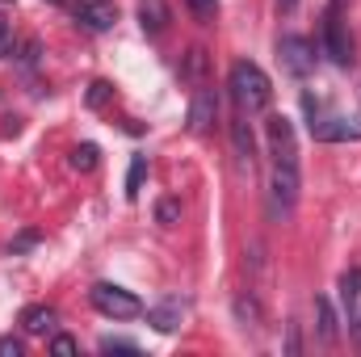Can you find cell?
<instances>
[{"instance_id":"obj_1","label":"cell","mask_w":361,"mask_h":357,"mask_svg":"<svg viewBox=\"0 0 361 357\" xmlns=\"http://www.w3.org/2000/svg\"><path fill=\"white\" fill-rule=\"evenodd\" d=\"M231 97H235V105L244 114H265L269 101H273V85L252 59H240L231 68Z\"/></svg>"},{"instance_id":"obj_2","label":"cell","mask_w":361,"mask_h":357,"mask_svg":"<svg viewBox=\"0 0 361 357\" xmlns=\"http://www.w3.org/2000/svg\"><path fill=\"white\" fill-rule=\"evenodd\" d=\"M92 307L101 311V315H109V320H135L139 311H143V303L130 294V290H122V286H114V282H97L89 290Z\"/></svg>"},{"instance_id":"obj_3","label":"cell","mask_w":361,"mask_h":357,"mask_svg":"<svg viewBox=\"0 0 361 357\" xmlns=\"http://www.w3.org/2000/svg\"><path fill=\"white\" fill-rule=\"evenodd\" d=\"M298 189H302V181H298V164L277 160V164H273V173H269V210L277 214V219H286V214L294 210Z\"/></svg>"},{"instance_id":"obj_4","label":"cell","mask_w":361,"mask_h":357,"mask_svg":"<svg viewBox=\"0 0 361 357\" xmlns=\"http://www.w3.org/2000/svg\"><path fill=\"white\" fill-rule=\"evenodd\" d=\"M277 59H281V68L290 72V76H298V80H307L311 72H315V42L311 38H302V34H286L281 42H277Z\"/></svg>"},{"instance_id":"obj_5","label":"cell","mask_w":361,"mask_h":357,"mask_svg":"<svg viewBox=\"0 0 361 357\" xmlns=\"http://www.w3.org/2000/svg\"><path fill=\"white\" fill-rule=\"evenodd\" d=\"M324 55H328L336 68H349V63L357 59V55H353V38H349L341 13H328V17H324Z\"/></svg>"},{"instance_id":"obj_6","label":"cell","mask_w":361,"mask_h":357,"mask_svg":"<svg viewBox=\"0 0 361 357\" xmlns=\"http://www.w3.org/2000/svg\"><path fill=\"white\" fill-rule=\"evenodd\" d=\"M214 122H219V92L210 89V85H197L193 101H189V131L206 135Z\"/></svg>"},{"instance_id":"obj_7","label":"cell","mask_w":361,"mask_h":357,"mask_svg":"<svg viewBox=\"0 0 361 357\" xmlns=\"http://www.w3.org/2000/svg\"><path fill=\"white\" fill-rule=\"evenodd\" d=\"M311 135H315V143H357L361 122H349V118L328 114V118H319V122L311 126Z\"/></svg>"},{"instance_id":"obj_8","label":"cell","mask_w":361,"mask_h":357,"mask_svg":"<svg viewBox=\"0 0 361 357\" xmlns=\"http://www.w3.org/2000/svg\"><path fill=\"white\" fill-rule=\"evenodd\" d=\"M76 21L92 30V34H105V30H114V21H118V8L109 4V0H80L76 4Z\"/></svg>"},{"instance_id":"obj_9","label":"cell","mask_w":361,"mask_h":357,"mask_svg":"<svg viewBox=\"0 0 361 357\" xmlns=\"http://www.w3.org/2000/svg\"><path fill=\"white\" fill-rule=\"evenodd\" d=\"M269 143H273V156H277V160L294 164L298 147H294V122H290L286 114H273L269 118Z\"/></svg>"},{"instance_id":"obj_10","label":"cell","mask_w":361,"mask_h":357,"mask_svg":"<svg viewBox=\"0 0 361 357\" xmlns=\"http://www.w3.org/2000/svg\"><path fill=\"white\" fill-rule=\"evenodd\" d=\"M55 324H59V315H55V307H47V303L21 311V332H25V337H55Z\"/></svg>"},{"instance_id":"obj_11","label":"cell","mask_w":361,"mask_h":357,"mask_svg":"<svg viewBox=\"0 0 361 357\" xmlns=\"http://www.w3.org/2000/svg\"><path fill=\"white\" fill-rule=\"evenodd\" d=\"M180 315H185V303H180V298H164V303L147 307V324H152L156 332H177Z\"/></svg>"},{"instance_id":"obj_12","label":"cell","mask_w":361,"mask_h":357,"mask_svg":"<svg viewBox=\"0 0 361 357\" xmlns=\"http://www.w3.org/2000/svg\"><path fill=\"white\" fill-rule=\"evenodd\" d=\"M169 21H173L169 0H143V4H139V25H143V34H164Z\"/></svg>"},{"instance_id":"obj_13","label":"cell","mask_w":361,"mask_h":357,"mask_svg":"<svg viewBox=\"0 0 361 357\" xmlns=\"http://www.w3.org/2000/svg\"><path fill=\"white\" fill-rule=\"evenodd\" d=\"M206 72H210V51L206 47H189L185 59H180V80L185 85H206Z\"/></svg>"},{"instance_id":"obj_14","label":"cell","mask_w":361,"mask_h":357,"mask_svg":"<svg viewBox=\"0 0 361 357\" xmlns=\"http://www.w3.org/2000/svg\"><path fill=\"white\" fill-rule=\"evenodd\" d=\"M231 147H235V160H240V164H252V160H257V139H252L248 118L231 122Z\"/></svg>"},{"instance_id":"obj_15","label":"cell","mask_w":361,"mask_h":357,"mask_svg":"<svg viewBox=\"0 0 361 357\" xmlns=\"http://www.w3.org/2000/svg\"><path fill=\"white\" fill-rule=\"evenodd\" d=\"M315 328H319V341L324 345H336L341 328H336V311H332V303L324 294H315Z\"/></svg>"},{"instance_id":"obj_16","label":"cell","mask_w":361,"mask_h":357,"mask_svg":"<svg viewBox=\"0 0 361 357\" xmlns=\"http://www.w3.org/2000/svg\"><path fill=\"white\" fill-rule=\"evenodd\" d=\"M261 315H265V307H261V298H257L252 290H244V294L235 298V320H240L244 328H257V324H261Z\"/></svg>"},{"instance_id":"obj_17","label":"cell","mask_w":361,"mask_h":357,"mask_svg":"<svg viewBox=\"0 0 361 357\" xmlns=\"http://www.w3.org/2000/svg\"><path fill=\"white\" fill-rule=\"evenodd\" d=\"M68 164H72L76 173H92V169L101 164V147H97V143H76L72 156H68Z\"/></svg>"},{"instance_id":"obj_18","label":"cell","mask_w":361,"mask_h":357,"mask_svg":"<svg viewBox=\"0 0 361 357\" xmlns=\"http://www.w3.org/2000/svg\"><path fill=\"white\" fill-rule=\"evenodd\" d=\"M143 177H147V156H130V173H126V198H130V202L139 198Z\"/></svg>"},{"instance_id":"obj_19","label":"cell","mask_w":361,"mask_h":357,"mask_svg":"<svg viewBox=\"0 0 361 357\" xmlns=\"http://www.w3.org/2000/svg\"><path fill=\"white\" fill-rule=\"evenodd\" d=\"M341 298L349 303V311L361 307V269H349V273L341 277Z\"/></svg>"},{"instance_id":"obj_20","label":"cell","mask_w":361,"mask_h":357,"mask_svg":"<svg viewBox=\"0 0 361 357\" xmlns=\"http://www.w3.org/2000/svg\"><path fill=\"white\" fill-rule=\"evenodd\" d=\"M156 223H160V227H177L180 223V202L177 198H160V202H156Z\"/></svg>"},{"instance_id":"obj_21","label":"cell","mask_w":361,"mask_h":357,"mask_svg":"<svg viewBox=\"0 0 361 357\" xmlns=\"http://www.w3.org/2000/svg\"><path fill=\"white\" fill-rule=\"evenodd\" d=\"M109 97H114V85H109V80H92L89 92H85V105H89V109H105Z\"/></svg>"},{"instance_id":"obj_22","label":"cell","mask_w":361,"mask_h":357,"mask_svg":"<svg viewBox=\"0 0 361 357\" xmlns=\"http://www.w3.org/2000/svg\"><path fill=\"white\" fill-rule=\"evenodd\" d=\"M38 59H42V42H38V38L17 42V63H21V68H38Z\"/></svg>"},{"instance_id":"obj_23","label":"cell","mask_w":361,"mask_h":357,"mask_svg":"<svg viewBox=\"0 0 361 357\" xmlns=\"http://www.w3.org/2000/svg\"><path fill=\"white\" fill-rule=\"evenodd\" d=\"M101 353H139V345L126 337H101Z\"/></svg>"},{"instance_id":"obj_24","label":"cell","mask_w":361,"mask_h":357,"mask_svg":"<svg viewBox=\"0 0 361 357\" xmlns=\"http://www.w3.org/2000/svg\"><path fill=\"white\" fill-rule=\"evenodd\" d=\"M51 353H63V357L80 353V341H76V337H63V332H55V337H51Z\"/></svg>"},{"instance_id":"obj_25","label":"cell","mask_w":361,"mask_h":357,"mask_svg":"<svg viewBox=\"0 0 361 357\" xmlns=\"http://www.w3.org/2000/svg\"><path fill=\"white\" fill-rule=\"evenodd\" d=\"M185 4L193 8L197 21H214V13H219V0H185Z\"/></svg>"},{"instance_id":"obj_26","label":"cell","mask_w":361,"mask_h":357,"mask_svg":"<svg viewBox=\"0 0 361 357\" xmlns=\"http://www.w3.org/2000/svg\"><path fill=\"white\" fill-rule=\"evenodd\" d=\"M38 240H42V236H38V231H21V236H17V240H13V244H8V253H13V257H17V253H30V248H34V244H38Z\"/></svg>"},{"instance_id":"obj_27","label":"cell","mask_w":361,"mask_h":357,"mask_svg":"<svg viewBox=\"0 0 361 357\" xmlns=\"http://www.w3.org/2000/svg\"><path fill=\"white\" fill-rule=\"evenodd\" d=\"M302 353V337H298V324H286V357Z\"/></svg>"},{"instance_id":"obj_28","label":"cell","mask_w":361,"mask_h":357,"mask_svg":"<svg viewBox=\"0 0 361 357\" xmlns=\"http://www.w3.org/2000/svg\"><path fill=\"white\" fill-rule=\"evenodd\" d=\"M21 353H25L21 337H0V357H21Z\"/></svg>"},{"instance_id":"obj_29","label":"cell","mask_w":361,"mask_h":357,"mask_svg":"<svg viewBox=\"0 0 361 357\" xmlns=\"http://www.w3.org/2000/svg\"><path fill=\"white\" fill-rule=\"evenodd\" d=\"M13 55H17V38L8 30V34H0V59H13Z\"/></svg>"},{"instance_id":"obj_30","label":"cell","mask_w":361,"mask_h":357,"mask_svg":"<svg viewBox=\"0 0 361 357\" xmlns=\"http://www.w3.org/2000/svg\"><path fill=\"white\" fill-rule=\"evenodd\" d=\"M294 4L298 0H277V13H294Z\"/></svg>"},{"instance_id":"obj_31","label":"cell","mask_w":361,"mask_h":357,"mask_svg":"<svg viewBox=\"0 0 361 357\" xmlns=\"http://www.w3.org/2000/svg\"><path fill=\"white\" fill-rule=\"evenodd\" d=\"M8 30H13V21H8V17L0 13V34H8Z\"/></svg>"},{"instance_id":"obj_32","label":"cell","mask_w":361,"mask_h":357,"mask_svg":"<svg viewBox=\"0 0 361 357\" xmlns=\"http://www.w3.org/2000/svg\"><path fill=\"white\" fill-rule=\"evenodd\" d=\"M47 4H63V0H47Z\"/></svg>"},{"instance_id":"obj_33","label":"cell","mask_w":361,"mask_h":357,"mask_svg":"<svg viewBox=\"0 0 361 357\" xmlns=\"http://www.w3.org/2000/svg\"><path fill=\"white\" fill-rule=\"evenodd\" d=\"M4 4H8V0H4Z\"/></svg>"}]
</instances>
